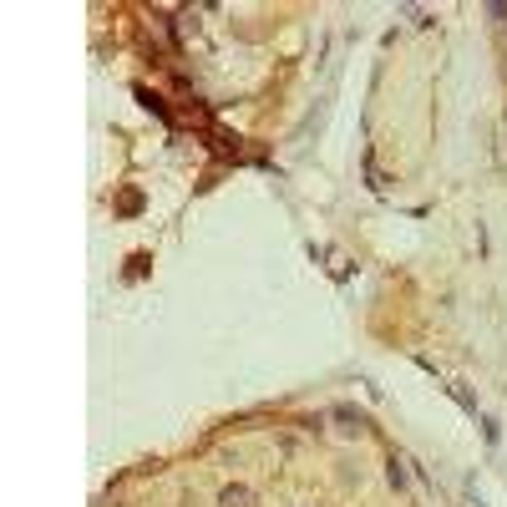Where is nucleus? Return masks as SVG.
<instances>
[{"instance_id":"1","label":"nucleus","mask_w":507,"mask_h":507,"mask_svg":"<svg viewBox=\"0 0 507 507\" xmlns=\"http://www.w3.org/2000/svg\"><path fill=\"white\" fill-rule=\"evenodd\" d=\"M223 507H249V492H223Z\"/></svg>"}]
</instances>
